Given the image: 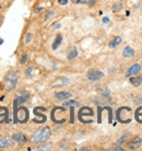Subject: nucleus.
<instances>
[{
  "label": "nucleus",
  "instance_id": "obj_1",
  "mask_svg": "<svg viewBox=\"0 0 142 151\" xmlns=\"http://www.w3.org/2000/svg\"><path fill=\"white\" fill-rule=\"evenodd\" d=\"M50 134H52V130H50V128H49L48 126L43 127V128L36 130V132L32 135V137H31V142H33V144L45 142L46 140L49 138Z\"/></svg>",
  "mask_w": 142,
  "mask_h": 151
},
{
  "label": "nucleus",
  "instance_id": "obj_2",
  "mask_svg": "<svg viewBox=\"0 0 142 151\" xmlns=\"http://www.w3.org/2000/svg\"><path fill=\"white\" fill-rule=\"evenodd\" d=\"M18 80H19L18 72L14 71V70H10V71H8L7 75L4 76V84L6 90L7 91L13 90V89L16 87Z\"/></svg>",
  "mask_w": 142,
  "mask_h": 151
},
{
  "label": "nucleus",
  "instance_id": "obj_3",
  "mask_svg": "<svg viewBox=\"0 0 142 151\" xmlns=\"http://www.w3.org/2000/svg\"><path fill=\"white\" fill-rule=\"evenodd\" d=\"M130 112H131L130 107H127V106L120 107L119 110L117 111V119H118L120 123H123V124L131 122V118L129 117Z\"/></svg>",
  "mask_w": 142,
  "mask_h": 151
},
{
  "label": "nucleus",
  "instance_id": "obj_4",
  "mask_svg": "<svg viewBox=\"0 0 142 151\" xmlns=\"http://www.w3.org/2000/svg\"><path fill=\"white\" fill-rule=\"evenodd\" d=\"M86 78L90 81H97V80L104 78V72L98 69H91L86 73Z\"/></svg>",
  "mask_w": 142,
  "mask_h": 151
},
{
  "label": "nucleus",
  "instance_id": "obj_5",
  "mask_svg": "<svg viewBox=\"0 0 142 151\" xmlns=\"http://www.w3.org/2000/svg\"><path fill=\"white\" fill-rule=\"evenodd\" d=\"M30 92H27V91H21L19 94L16 95V100H15V103H16V105H22L23 103H25L26 101H29L30 100Z\"/></svg>",
  "mask_w": 142,
  "mask_h": 151
},
{
  "label": "nucleus",
  "instance_id": "obj_6",
  "mask_svg": "<svg viewBox=\"0 0 142 151\" xmlns=\"http://www.w3.org/2000/svg\"><path fill=\"white\" fill-rule=\"evenodd\" d=\"M11 138L13 139V141H14L15 144L20 145V146L24 145L26 141H27V138H26V136L23 132H14V134L12 135Z\"/></svg>",
  "mask_w": 142,
  "mask_h": 151
},
{
  "label": "nucleus",
  "instance_id": "obj_7",
  "mask_svg": "<svg viewBox=\"0 0 142 151\" xmlns=\"http://www.w3.org/2000/svg\"><path fill=\"white\" fill-rule=\"evenodd\" d=\"M16 116L19 118L20 123H26V121L29 119V111L25 107H21L19 111H18V114Z\"/></svg>",
  "mask_w": 142,
  "mask_h": 151
},
{
  "label": "nucleus",
  "instance_id": "obj_8",
  "mask_svg": "<svg viewBox=\"0 0 142 151\" xmlns=\"http://www.w3.org/2000/svg\"><path fill=\"white\" fill-rule=\"evenodd\" d=\"M142 144V139L140 137H135L133 139H131L129 142L127 144V147L130 149V150H136V149H138Z\"/></svg>",
  "mask_w": 142,
  "mask_h": 151
},
{
  "label": "nucleus",
  "instance_id": "obj_9",
  "mask_svg": "<svg viewBox=\"0 0 142 151\" xmlns=\"http://www.w3.org/2000/svg\"><path fill=\"white\" fill-rule=\"evenodd\" d=\"M140 71H141V66H140L139 64H135V65H132L130 68L127 70V72H126V77L129 78V77H131V76L139 73Z\"/></svg>",
  "mask_w": 142,
  "mask_h": 151
},
{
  "label": "nucleus",
  "instance_id": "obj_10",
  "mask_svg": "<svg viewBox=\"0 0 142 151\" xmlns=\"http://www.w3.org/2000/svg\"><path fill=\"white\" fill-rule=\"evenodd\" d=\"M55 96L58 101H66V100L72 98V93L68 92V91H60V92H57Z\"/></svg>",
  "mask_w": 142,
  "mask_h": 151
},
{
  "label": "nucleus",
  "instance_id": "obj_11",
  "mask_svg": "<svg viewBox=\"0 0 142 151\" xmlns=\"http://www.w3.org/2000/svg\"><path fill=\"white\" fill-rule=\"evenodd\" d=\"M13 144H14V141L10 137L2 138V139H0V149H7V148L13 146Z\"/></svg>",
  "mask_w": 142,
  "mask_h": 151
},
{
  "label": "nucleus",
  "instance_id": "obj_12",
  "mask_svg": "<svg viewBox=\"0 0 142 151\" xmlns=\"http://www.w3.org/2000/svg\"><path fill=\"white\" fill-rule=\"evenodd\" d=\"M97 93L102 95L103 98H110V90L106 86H100L97 88Z\"/></svg>",
  "mask_w": 142,
  "mask_h": 151
},
{
  "label": "nucleus",
  "instance_id": "obj_13",
  "mask_svg": "<svg viewBox=\"0 0 142 151\" xmlns=\"http://www.w3.org/2000/svg\"><path fill=\"white\" fill-rule=\"evenodd\" d=\"M123 56L126 57V58H132V57L135 56V50L132 47L130 46H126L123 50Z\"/></svg>",
  "mask_w": 142,
  "mask_h": 151
},
{
  "label": "nucleus",
  "instance_id": "obj_14",
  "mask_svg": "<svg viewBox=\"0 0 142 151\" xmlns=\"http://www.w3.org/2000/svg\"><path fill=\"white\" fill-rule=\"evenodd\" d=\"M61 42H62V35H61V34H57L56 38H55V41H54V43H52V48L54 49V50H56V49L60 46Z\"/></svg>",
  "mask_w": 142,
  "mask_h": 151
},
{
  "label": "nucleus",
  "instance_id": "obj_15",
  "mask_svg": "<svg viewBox=\"0 0 142 151\" xmlns=\"http://www.w3.org/2000/svg\"><path fill=\"white\" fill-rule=\"evenodd\" d=\"M129 82L133 86V87H139L142 83V77H133V78H129Z\"/></svg>",
  "mask_w": 142,
  "mask_h": 151
},
{
  "label": "nucleus",
  "instance_id": "obj_16",
  "mask_svg": "<svg viewBox=\"0 0 142 151\" xmlns=\"http://www.w3.org/2000/svg\"><path fill=\"white\" fill-rule=\"evenodd\" d=\"M68 82H69V80H68L67 78L61 77V78H59V80H58V81H56V83H55V84H52V88L62 87V86H66Z\"/></svg>",
  "mask_w": 142,
  "mask_h": 151
},
{
  "label": "nucleus",
  "instance_id": "obj_17",
  "mask_svg": "<svg viewBox=\"0 0 142 151\" xmlns=\"http://www.w3.org/2000/svg\"><path fill=\"white\" fill-rule=\"evenodd\" d=\"M121 43V37L120 36H116V37L114 38L112 42H109L108 44V47L109 48H115L116 46H118Z\"/></svg>",
  "mask_w": 142,
  "mask_h": 151
},
{
  "label": "nucleus",
  "instance_id": "obj_18",
  "mask_svg": "<svg viewBox=\"0 0 142 151\" xmlns=\"http://www.w3.org/2000/svg\"><path fill=\"white\" fill-rule=\"evenodd\" d=\"M52 144H45V145H42L37 148H34L32 150H37V151H47V150H52Z\"/></svg>",
  "mask_w": 142,
  "mask_h": 151
},
{
  "label": "nucleus",
  "instance_id": "obj_19",
  "mask_svg": "<svg viewBox=\"0 0 142 151\" xmlns=\"http://www.w3.org/2000/svg\"><path fill=\"white\" fill-rule=\"evenodd\" d=\"M78 56V50H77V48H73L71 49L70 52L68 53V55H67V59L68 60H72V59H75V57Z\"/></svg>",
  "mask_w": 142,
  "mask_h": 151
},
{
  "label": "nucleus",
  "instance_id": "obj_20",
  "mask_svg": "<svg viewBox=\"0 0 142 151\" xmlns=\"http://www.w3.org/2000/svg\"><path fill=\"white\" fill-rule=\"evenodd\" d=\"M135 117L138 123H141L142 124V106H140V107L137 109V111H136V113H135Z\"/></svg>",
  "mask_w": 142,
  "mask_h": 151
},
{
  "label": "nucleus",
  "instance_id": "obj_21",
  "mask_svg": "<svg viewBox=\"0 0 142 151\" xmlns=\"http://www.w3.org/2000/svg\"><path fill=\"white\" fill-rule=\"evenodd\" d=\"M121 9H123V4H120V2H116V4H113V12H120L121 11Z\"/></svg>",
  "mask_w": 142,
  "mask_h": 151
},
{
  "label": "nucleus",
  "instance_id": "obj_22",
  "mask_svg": "<svg viewBox=\"0 0 142 151\" xmlns=\"http://www.w3.org/2000/svg\"><path fill=\"white\" fill-rule=\"evenodd\" d=\"M73 4H94V0H71Z\"/></svg>",
  "mask_w": 142,
  "mask_h": 151
},
{
  "label": "nucleus",
  "instance_id": "obj_23",
  "mask_svg": "<svg viewBox=\"0 0 142 151\" xmlns=\"http://www.w3.org/2000/svg\"><path fill=\"white\" fill-rule=\"evenodd\" d=\"M29 60V55L27 54H23L22 56L20 57V64L21 65H25Z\"/></svg>",
  "mask_w": 142,
  "mask_h": 151
},
{
  "label": "nucleus",
  "instance_id": "obj_24",
  "mask_svg": "<svg viewBox=\"0 0 142 151\" xmlns=\"http://www.w3.org/2000/svg\"><path fill=\"white\" fill-rule=\"evenodd\" d=\"M59 147H60V149H62V150L68 149V147H69V142H68L67 140H62V141L59 144Z\"/></svg>",
  "mask_w": 142,
  "mask_h": 151
},
{
  "label": "nucleus",
  "instance_id": "obj_25",
  "mask_svg": "<svg viewBox=\"0 0 142 151\" xmlns=\"http://www.w3.org/2000/svg\"><path fill=\"white\" fill-rule=\"evenodd\" d=\"M77 104H79L77 101H67V102L64 103V106H71V107H73V106H75Z\"/></svg>",
  "mask_w": 142,
  "mask_h": 151
},
{
  "label": "nucleus",
  "instance_id": "obj_26",
  "mask_svg": "<svg viewBox=\"0 0 142 151\" xmlns=\"http://www.w3.org/2000/svg\"><path fill=\"white\" fill-rule=\"evenodd\" d=\"M32 40H33V34H32V33H29L25 37V43L26 44H30L31 42H32Z\"/></svg>",
  "mask_w": 142,
  "mask_h": 151
},
{
  "label": "nucleus",
  "instance_id": "obj_27",
  "mask_svg": "<svg viewBox=\"0 0 142 151\" xmlns=\"http://www.w3.org/2000/svg\"><path fill=\"white\" fill-rule=\"evenodd\" d=\"M128 136H129L128 134H126V135H123V136L121 137V138H120V139L118 140V141H117V145H121V144H123V141L126 140V138H128Z\"/></svg>",
  "mask_w": 142,
  "mask_h": 151
},
{
  "label": "nucleus",
  "instance_id": "obj_28",
  "mask_svg": "<svg viewBox=\"0 0 142 151\" xmlns=\"http://www.w3.org/2000/svg\"><path fill=\"white\" fill-rule=\"evenodd\" d=\"M33 70H34V67H33V66H30V67L27 68V70H26V75L30 77V75L32 73V71H33Z\"/></svg>",
  "mask_w": 142,
  "mask_h": 151
},
{
  "label": "nucleus",
  "instance_id": "obj_29",
  "mask_svg": "<svg viewBox=\"0 0 142 151\" xmlns=\"http://www.w3.org/2000/svg\"><path fill=\"white\" fill-rule=\"evenodd\" d=\"M108 150L109 151H123V149L120 147H114V148H109Z\"/></svg>",
  "mask_w": 142,
  "mask_h": 151
},
{
  "label": "nucleus",
  "instance_id": "obj_30",
  "mask_svg": "<svg viewBox=\"0 0 142 151\" xmlns=\"http://www.w3.org/2000/svg\"><path fill=\"white\" fill-rule=\"evenodd\" d=\"M52 14H54V12H52V11H48L47 13H46V15H45V20H49L50 18H52Z\"/></svg>",
  "mask_w": 142,
  "mask_h": 151
},
{
  "label": "nucleus",
  "instance_id": "obj_31",
  "mask_svg": "<svg viewBox=\"0 0 142 151\" xmlns=\"http://www.w3.org/2000/svg\"><path fill=\"white\" fill-rule=\"evenodd\" d=\"M136 103H139V104H142V95H140V96H138V98L135 100Z\"/></svg>",
  "mask_w": 142,
  "mask_h": 151
},
{
  "label": "nucleus",
  "instance_id": "obj_32",
  "mask_svg": "<svg viewBox=\"0 0 142 151\" xmlns=\"http://www.w3.org/2000/svg\"><path fill=\"white\" fill-rule=\"evenodd\" d=\"M58 4H61V6H65V4H68V0H58Z\"/></svg>",
  "mask_w": 142,
  "mask_h": 151
},
{
  "label": "nucleus",
  "instance_id": "obj_33",
  "mask_svg": "<svg viewBox=\"0 0 142 151\" xmlns=\"http://www.w3.org/2000/svg\"><path fill=\"white\" fill-rule=\"evenodd\" d=\"M52 27H54V29H59V27H60V23H55Z\"/></svg>",
  "mask_w": 142,
  "mask_h": 151
},
{
  "label": "nucleus",
  "instance_id": "obj_34",
  "mask_svg": "<svg viewBox=\"0 0 142 151\" xmlns=\"http://www.w3.org/2000/svg\"><path fill=\"white\" fill-rule=\"evenodd\" d=\"M43 11V8L42 7H37V9H35V12H41Z\"/></svg>",
  "mask_w": 142,
  "mask_h": 151
},
{
  "label": "nucleus",
  "instance_id": "obj_35",
  "mask_svg": "<svg viewBox=\"0 0 142 151\" xmlns=\"http://www.w3.org/2000/svg\"><path fill=\"white\" fill-rule=\"evenodd\" d=\"M103 22H104V23H108L109 22V19H107V18H104V19H103Z\"/></svg>",
  "mask_w": 142,
  "mask_h": 151
},
{
  "label": "nucleus",
  "instance_id": "obj_36",
  "mask_svg": "<svg viewBox=\"0 0 142 151\" xmlns=\"http://www.w3.org/2000/svg\"><path fill=\"white\" fill-rule=\"evenodd\" d=\"M2 43H4V40H2V38H0V45H2Z\"/></svg>",
  "mask_w": 142,
  "mask_h": 151
}]
</instances>
